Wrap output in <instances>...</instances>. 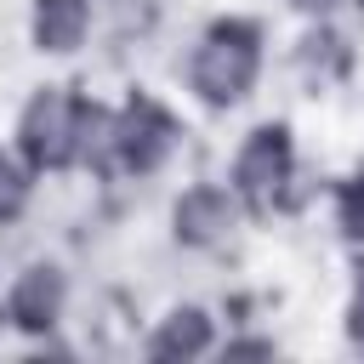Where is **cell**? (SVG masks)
<instances>
[{
	"label": "cell",
	"instance_id": "obj_2",
	"mask_svg": "<svg viewBox=\"0 0 364 364\" xmlns=\"http://www.w3.org/2000/svg\"><path fill=\"white\" fill-rule=\"evenodd\" d=\"M267 63H273L267 23L256 11H216L188 34V51L176 57V85L199 114L228 119L256 102Z\"/></svg>",
	"mask_w": 364,
	"mask_h": 364
},
{
	"label": "cell",
	"instance_id": "obj_11",
	"mask_svg": "<svg viewBox=\"0 0 364 364\" xmlns=\"http://www.w3.org/2000/svg\"><path fill=\"white\" fill-rule=\"evenodd\" d=\"M330 222H336V239L347 250H364V159L336 176V188H330Z\"/></svg>",
	"mask_w": 364,
	"mask_h": 364
},
{
	"label": "cell",
	"instance_id": "obj_8",
	"mask_svg": "<svg viewBox=\"0 0 364 364\" xmlns=\"http://www.w3.org/2000/svg\"><path fill=\"white\" fill-rule=\"evenodd\" d=\"M216 347H222V318H216L205 301H193V296L165 301L159 318H154L148 336H142V353H148V358H205V353H216Z\"/></svg>",
	"mask_w": 364,
	"mask_h": 364
},
{
	"label": "cell",
	"instance_id": "obj_4",
	"mask_svg": "<svg viewBox=\"0 0 364 364\" xmlns=\"http://www.w3.org/2000/svg\"><path fill=\"white\" fill-rule=\"evenodd\" d=\"M222 182L239 193V205L250 216H273V210L301 205V142H296V125L284 114L250 119L233 136L228 159H222Z\"/></svg>",
	"mask_w": 364,
	"mask_h": 364
},
{
	"label": "cell",
	"instance_id": "obj_12",
	"mask_svg": "<svg viewBox=\"0 0 364 364\" xmlns=\"http://www.w3.org/2000/svg\"><path fill=\"white\" fill-rule=\"evenodd\" d=\"M279 6H284V11H296V17L307 23V17H330L341 0H279Z\"/></svg>",
	"mask_w": 364,
	"mask_h": 364
},
{
	"label": "cell",
	"instance_id": "obj_3",
	"mask_svg": "<svg viewBox=\"0 0 364 364\" xmlns=\"http://www.w3.org/2000/svg\"><path fill=\"white\" fill-rule=\"evenodd\" d=\"M182 148H188L182 108L154 85H125V97L114 102V142H108L102 182H131V188L159 182V176H171Z\"/></svg>",
	"mask_w": 364,
	"mask_h": 364
},
{
	"label": "cell",
	"instance_id": "obj_1",
	"mask_svg": "<svg viewBox=\"0 0 364 364\" xmlns=\"http://www.w3.org/2000/svg\"><path fill=\"white\" fill-rule=\"evenodd\" d=\"M6 142L23 154V165L46 182L57 176H108V142H114V102L74 80H34L17 108Z\"/></svg>",
	"mask_w": 364,
	"mask_h": 364
},
{
	"label": "cell",
	"instance_id": "obj_7",
	"mask_svg": "<svg viewBox=\"0 0 364 364\" xmlns=\"http://www.w3.org/2000/svg\"><path fill=\"white\" fill-rule=\"evenodd\" d=\"M97 34V0H23V40L40 63H80Z\"/></svg>",
	"mask_w": 364,
	"mask_h": 364
},
{
	"label": "cell",
	"instance_id": "obj_5",
	"mask_svg": "<svg viewBox=\"0 0 364 364\" xmlns=\"http://www.w3.org/2000/svg\"><path fill=\"white\" fill-rule=\"evenodd\" d=\"M74 313V267L63 256H23L6 279H0V330H17L28 341H51Z\"/></svg>",
	"mask_w": 364,
	"mask_h": 364
},
{
	"label": "cell",
	"instance_id": "obj_10",
	"mask_svg": "<svg viewBox=\"0 0 364 364\" xmlns=\"http://www.w3.org/2000/svg\"><path fill=\"white\" fill-rule=\"evenodd\" d=\"M34 199H40V176L23 165V154L11 142H0V233L17 228V222H28Z\"/></svg>",
	"mask_w": 364,
	"mask_h": 364
},
{
	"label": "cell",
	"instance_id": "obj_6",
	"mask_svg": "<svg viewBox=\"0 0 364 364\" xmlns=\"http://www.w3.org/2000/svg\"><path fill=\"white\" fill-rule=\"evenodd\" d=\"M245 222H250V210L239 205V193L222 176H188L165 199V239L182 256H222V250H233Z\"/></svg>",
	"mask_w": 364,
	"mask_h": 364
},
{
	"label": "cell",
	"instance_id": "obj_9",
	"mask_svg": "<svg viewBox=\"0 0 364 364\" xmlns=\"http://www.w3.org/2000/svg\"><path fill=\"white\" fill-rule=\"evenodd\" d=\"M290 63L307 74L313 91H324V85H336V80L353 74L358 46H353V34H347V28L336 23V11H330V17H307V23H301V34H296V46H290Z\"/></svg>",
	"mask_w": 364,
	"mask_h": 364
}]
</instances>
